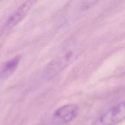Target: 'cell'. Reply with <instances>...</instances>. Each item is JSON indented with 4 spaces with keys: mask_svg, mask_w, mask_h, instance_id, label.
I'll return each mask as SVG.
<instances>
[{
    "mask_svg": "<svg viewBox=\"0 0 125 125\" xmlns=\"http://www.w3.org/2000/svg\"><path fill=\"white\" fill-rule=\"evenodd\" d=\"M81 53L79 48L72 46L67 48L57 57L50 61L43 72V76L46 81H51L68 68L79 57Z\"/></svg>",
    "mask_w": 125,
    "mask_h": 125,
    "instance_id": "6da1fadb",
    "label": "cell"
},
{
    "mask_svg": "<svg viewBox=\"0 0 125 125\" xmlns=\"http://www.w3.org/2000/svg\"><path fill=\"white\" fill-rule=\"evenodd\" d=\"M125 120V101H123L100 116L94 125H115Z\"/></svg>",
    "mask_w": 125,
    "mask_h": 125,
    "instance_id": "7a4b0ae2",
    "label": "cell"
},
{
    "mask_svg": "<svg viewBox=\"0 0 125 125\" xmlns=\"http://www.w3.org/2000/svg\"><path fill=\"white\" fill-rule=\"evenodd\" d=\"M79 113V107L75 104H67L57 109L52 114V122L55 125H65L70 123Z\"/></svg>",
    "mask_w": 125,
    "mask_h": 125,
    "instance_id": "3957f363",
    "label": "cell"
},
{
    "mask_svg": "<svg viewBox=\"0 0 125 125\" xmlns=\"http://www.w3.org/2000/svg\"><path fill=\"white\" fill-rule=\"evenodd\" d=\"M37 0H26L10 16L5 23V29H11L18 25L28 15Z\"/></svg>",
    "mask_w": 125,
    "mask_h": 125,
    "instance_id": "277c9868",
    "label": "cell"
},
{
    "mask_svg": "<svg viewBox=\"0 0 125 125\" xmlns=\"http://www.w3.org/2000/svg\"><path fill=\"white\" fill-rule=\"evenodd\" d=\"M20 61V56H17L6 62L1 72V76L2 77H8L11 75L17 69L19 64Z\"/></svg>",
    "mask_w": 125,
    "mask_h": 125,
    "instance_id": "5b68a950",
    "label": "cell"
},
{
    "mask_svg": "<svg viewBox=\"0 0 125 125\" xmlns=\"http://www.w3.org/2000/svg\"><path fill=\"white\" fill-rule=\"evenodd\" d=\"M82 9H87L95 5L99 0H78Z\"/></svg>",
    "mask_w": 125,
    "mask_h": 125,
    "instance_id": "8992f818",
    "label": "cell"
},
{
    "mask_svg": "<svg viewBox=\"0 0 125 125\" xmlns=\"http://www.w3.org/2000/svg\"><path fill=\"white\" fill-rule=\"evenodd\" d=\"M2 1V0H0V2H1Z\"/></svg>",
    "mask_w": 125,
    "mask_h": 125,
    "instance_id": "52a82bcc",
    "label": "cell"
}]
</instances>
